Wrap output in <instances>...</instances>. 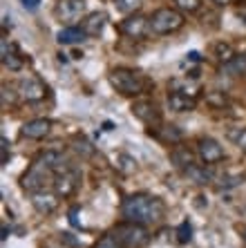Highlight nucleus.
Masks as SVG:
<instances>
[{
    "label": "nucleus",
    "instance_id": "f257e3e1",
    "mask_svg": "<svg viewBox=\"0 0 246 248\" xmlns=\"http://www.w3.org/2000/svg\"><path fill=\"white\" fill-rule=\"evenodd\" d=\"M121 215L126 217V221H134V224L143 226H155L166 217V203L155 195H146V192H137L123 199L121 203Z\"/></svg>",
    "mask_w": 246,
    "mask_h": 248
},
{
    "label": "nucleus",
    "instance_id": "f03ea898",
    "mask_svg": "<svg viewBox=\"0 0 246 248\" xmlns=\"http://www.w3.org/2000/svg\"><path fill=\"white\" fill-rule=\"evenodd\" d=\"M110 83L119 94L123 96H139V94H146L150 87V81L141 72L130 67H115L110 72Z\"/></svg>",
    "mask_w": 246,
    "mask_h": 248
},
{
    "label": "nucleus",
    "instance_id": "7ed1b4c3",
    "mask_svg": "<svg viewBox=\"0 0 246 248\" xmlns=\"http://www.w3.org/2000/svg\"><path fill=\"white\" fill-rule=\"evenodd\" d=\"M150 18V34L155 36H166V34H175L183 27V12L175 9V7H159L157 12H152Z\"/></svg>",
    "mask_w": 246,
    "mask_h": 248
},
{
    "label": "nucleus",
    "instance_id": "20e7f679",
    "mask_svg": "<svg viewBox=\"0 0 246 248\" xmlns=\"http://www.w3.org/2000/svg\"><path fill=\"white\" fill-rule=\"evenodd\" d=\"M115 239L123 248H143L150 242V232L143 224H134V221H121L112 228Z\"/></svg>",
    "mask_w": 246,
    "mask_h": 248
},
{
    "label": "nucleus",
    "instance_id": "39448f33",
    "mask_svg": "<svg viewBox=\"0 0 246 248\" xmlns=\"http://www.w3.org/2000/svg\"><path fill=\"white\" fill-rule=\"evenodd\" d=\"M56 179V174H54L52 168H47L43 161L36 159L32 166L27 168V172L20 177V188L27 192H38V190H45V186Z\"/></svg>",
    "mask_w": 246,
    "mask_h": 248
},
{
    "label": "nucleus",
    "instance_id": "423d86ee",
    "mask_svg": "<svg viewBox=\"0 0 246 248\" xmlns=\"http://www.w3.org/2000/svg\"><path fill=\"white\" fill-rule=\"evenodd\" d=\"M85 12V0H58L54 16L63 27H74Z\"/></svg>",
    "mask_w": 246,
    "mask_h": 248
},
{
    "label": "nucleus",
    "instance_id": "0eeeda50",
    "mask_svg": "<svg viewBox=\"0 0 246 248\" xmlns=\"http://www.w3.org/2000/svg\"><path fill=\"white\" fill-rule=\"evenodd\" d=\"M16 90L20 94V98L27 101V103H40L47 96V85L40 78H36V76H23L18 81Z\"/></svg>",
    "mask_w": 246,
    "mask_h": 248
},
{
    "label": "nucleus",
    "instance_id": "6e6552de",
    "mask_svg": "<svg viewBox=\"0 0 246 248\" xmlns=\"http://www.w3.org/2000/svg\"><path fill=\"white\" fill-rule=\"evenodd\" d=\"M54 192H56L58 197H63V199H67V197H72L76 190H79L81 186V170L79 168H69V170H65V172L56 174V179H54Z\"/></svg>",
    "mask_w": 246,
    "mask_h": 248
},
{
    "label": "nucleus",
    "instance_id": "1a4fd4ad",
    "mask_svg": "<svg viewBox=\"0 0 246 248\" xmlns=\"http://www.w3.org/2000/svg\"><path fill=\"white\" fill-rule=\"evenodd\" d=\"M197 156L201 159V163L215 166L224 159V148L213 137H199L197 139Z\"/></svg>",
    "mask_w": 246,
    "mask_h": 248
},
{
    "label": "nucleus",
    "instance_id": "9d476101",
    "mask_svg": "<svg viewBox=\"0 0 246 248\" xmlns=\"http://www.w3.org/2000/svg\"><path fill=\"white\" fill-rule=\"evenodd\" d=\"M121 34H126L128 38H134V41H141L150 34V18L141 16V14H132L126 20H121L119 25Z\"/></svg>",
    "mask_w": 246,
    "mask_h": 248
},
{
    "label": "nucleus",
    "instance_id": "9b49d317",
    "mask_svg": "<svg viewBox=\"0 0 246 248\" xmlns=\"http://www.w3.org/2000/svg\"><path fill=\"white\" fill-rule=\"evenodd\" d=\"M130 110H132V114L137 116L141 123H146V125H150V127L161 125V112L157 110V105L152 103L150 98H139V101H134Z\"/></svg>",
    "mask_w": 246,
    "mask_h": 248
},
{
    "label": "nucleus",
    "instance_id": "f8f14e48",
    "mask_svg": "<svg viewBox=\"0 0 246 248\" xmlns=\"http://www.w3.org/2000/svg\"><path fill=\"white\" fill-rule=\"evenodd\" d=\"M181 174L197 186H208V184H213V179H215L213 168L206 166V163H190L188 168H183L181 170Z\"/></svg>",
    "mask_w": 246,
    "mask_h": 248
},
{
    "label": "nucleus",
    "instance_id": "ddd939ff",
    "mask_svg": "<svg viewBox=\"0 0 246 248\" xmlns=\"http://www.w3.org/2000/svg\"><path fill=\"white\" fill-rule=\"evenodd\" d=\"M32 206H34V210L40 215H52L58 208V195L56 192H49V190L32 192Z\"/></svg>",
    "mask_w": 246,
    "mask_h": 248
},
{
    "label": "nucleus",
    "instance_id": "4468645a",
    "mask_svg": "<svg viewBox=\"0 0 246 248\" xmlns=\"http://www.w3.org/2000/svg\"><path fill=\"white\" fill-rule=\"evenodd\" d=\"M0 58H2V65L12 72H20L25 67V58L18 54V47L16 45H9L7 38L0 41Z\"/></svg>",
    "mask_w": 246,
    "mask_h": 248
},
{
    "label": "nucleus",
    "instance_id": "2eb2a0df",
    "mask_svg": "<svg viewBox=\"0 0 246 248\" xmlns=\"http://www.w3.org/2000/svg\"><path fill=\"white\" fill-rule=\"evenodd\" d=\"M52 130V121L49 119H32L27 121L23 127H20V137L25 139H32V141H40V139H45Z\"/></svg>",
    "mask_w": 246,
    "mask_h": 248
},
{
    "label": "nucleus",
    "instance_id": "dca6fc26",
    "mask_svg": "<svg viewBox=\"0 0 246 248\" xmlns=\"http://www.w3.org/2000/svg\"><path fill=\"white\" fill-rule=\"evenodd\" d=\"M195 103H197V98L188 96V94L177 92V90L168 92V108L172 112H190V110H195Z\"/></svg>",
    "mask_w": 246,
    "mask_h": 248
},
{
    "label": "nucleus",
    "instance_id": "f3484780",
    "mask_svg": "<svg viewBox=\"0 0 246 248\" xmlns=\"http://www.w3.org/2000/svg\"><path fill=\"white\" fill-rule=\"evenodd\" d=\"M56 41L61 43V45H79V43L87 41V34H85V29L79 27V25H74V27H63L56 34Z\"/></svg>",
    "mask_w": 246,
    "mask_h": 248
},
{
    "label": "nucleus",
    "instance_id": "a211bd4d",
    "mask_svg": "<svg viewBox=\"0 0 246 248\" xmlns=\"http://www.w3.org/2000/svg\"><path fill=\"white\" fill-rule=\"evenodd\" d=\"M105 23H108V16L103 12H92L90 16L83 20V29H85L87 36H101Z\"/></svg>",
    "mask_w": 246,
    "mask_h": 248
},
{
    "label": "nucleus",
    "instance_id": "6ab92c4d",
    "mask_svg": "<svg viewBox=\"0 0 246 248\" xmlns=\"http://www.w3.org/2000/svg\"><path fill=\"white\" fill-rule=\"evenodd\" d=\"M170 161L175 163L179 170H183V168H188L190 163H195V155L188 148H183V145H175L170 150Z\"/></svg>",
    "mask_w": 246,
    "mask_h": 248
},
{
    "label": "nucleus",
    "instance_id": "aec40b11",
    "mask_svg": "<svg viewBox=\"0 0 246 248\" xmlns=\"http://www.w3.org/2000/svg\"><path fill=\"white\" fill-rule=\"evenodd\" d=\"M222 72H226L229 76H244L246 74V54H235V58L224 65Z\"/></svg>",
    "mask_w": 246,
    "mask_h": 248
},
{
    "label": "nucleus",
    "instance_id": "412c9836",
    "mask_svg": "<svg viewBox=\"0 0 246 248\" xmlns=\"http://www.w3.org/2000/svg\"><path fill=\"white\" fill-rule=\"evenodd\" d=\"M213 52H215V58H217V61H219L222 65H226L229 61H233V58H235V49H233V45H230V43H224V41L215 43Z\"/></svg>",
    "mask_w": 246,
    "mask_h": 248
},
{
    "label": "nucleus",
    "instance_id": "4be33fe9",
    "mask_svg": "<svg viewBox=\"0 0 246 248\" xmlns=\"http://www.w3.org/2000/svg\"><path fill=\"white\" fill-rule=\"evenodd\" d=\"M170 90H177V92H183V94H188V96L197 98L199 96V85L193 81H179V78H175V81L170 83Z\"/></svg>",
    "mask_w": 246,
    "mask_h": 248
},
{
    "label": "nucleus",
    "instance_id": "5701e85b",
    "mask_svg": "<svg viewBox=\"0 0 246 248\" xmlns=\"http://www.w3.org/2000/svg\"><path fill=\"white\" fill-rule=\"evenodd\" d=\"M159 137L166 141V143H170V145H175V143H179L183 139V132L179 130L177 125H161L159 127Z\"/></svg>",
    "mask_w": 246,
    "mask_h": 248
},
{
    "label": "nucleus",
    "instance_id": "b1692460",
    "mask_svg": "<svg viewBox=\"0 0 246 248\" xmlns=\"http://www.w3.org/2000/svg\"><path fill=\"white\" fill-rule=\"evenodd\" d=\"M116 7V12L132 16V14H139V9L143 7V0H112Z\"/></svg>",
    "mask_w": 246,
    "mask_h": 248
},
{
    "label": "nucleus",
    "instance_id": "393cba45",
    "mask_svg": "<svg viewBox=\"0 0 246 248\" xmlns=\"http://www.w3.org/2000/svg\"><path fill=\"white\" fill-rule=\"evenodd\" d=\"M206 103L211 105L213 110H224L229 105V96L224 92H219V90H213V92L206 94Z\"/></svg>",
    "mask_w": 246,
    "mask_h": 248
},
{
    "label": "nucleus",
    "instance_id": "a878e982",
    "mask_svg": "<svg viewBox=\"0 0 246 248\" xmlns=\"http://www.w3.org/2000/svg\"><path fill=\"white\" fill-rule=\"evenodd\" d=\"M115 166H116V170H121L123 174H130V172L137 170V161L128 155H116L115 156Z\"/></svg>",
    "mask_w": 246,
    "mask_h": 248
},
{
    "label": "nucleus",
    "instance_id": "bb28decb",
    "mask_svg": "<svg viewBox=\"0 0 246 248\" xmlns=\"http://www.w3.org/2000/svg\"><path fill=\"white\" fill-rule=\"evenodd\" d=\"M175 235H177V242L181 244V246H183V244H190V242H193V226H190V221L183 219L181 224L177 226Z\"/></svg>",
    "mask_w": 246,
    "mask_h": 248
},
{
    "label": "nucleus",
    "instance_id": "cd10ccee",
    "mask_svg": "<svg viewBox=\"0 0 246 248\" xmlns=\"http://www.w3.org/2000/svg\"><path fill=\"white\" fill-rule=\"evenodd\" d=\"M172 2L183 14H197L201 9V0H172Z\"/></svg>",
    "mask_w": 246,
    "mask_h": 248
},
{
    "label": "nucleus",
    "instance_id": "c85d7f7f",
    "mask_svg": "<svg viewBox=\"0 0 246 248\" xmlns=\"http://www.w3.org/2000/svg\"><path fill=\"white\" fill-rule=\"evenodd\" d=\"M74 143H76V145H74V150H79L83 156H92V155H94V148H92V143L87 141L85 137H76V139H74Z\"/></svg>",
    "mask_w": 246,
    "mask_h": 248
},
{
    "label": "nucleus",
    "instance_id": "c756f323",
    "mask_svg": "<svg viewBox=\"0 0 246 248\" xmlns=\"http://www.w3.org/2000/svg\"><path fill=\"white\" fill-rule=\"evenodd\" d=\"M94 248H123L119 242L115 239V235L110 232V235H105V237H101L97 244H94Z\"/></svg>",
    "mask_w": 246,
    "mask_h": 248
},
{
    "label": "nucleus",
    "instance_id": "7c9ffc66",
    "mask_svg": "<svg viewBox=\"0 0 246 248\" xmlns=\"http://www.w3.org/2000/svg\"><path fill=\"white\" fill-rule=\"evenodd\" d=\"M230 137H233L235 145H237L240 150H244V152H246V127H240L237 132H230Z\"/></svg>",
    "mask_w": 246,
    "mask_h": 248
},
{
    "label": "nucleus",
    "instance_id": "2f4dec72",
    "mask_svg": "<svg viewBox=\"0 0 246 248\" xmlns=\"http://www.w3.org/2000/svg\"><path fill=\"white\" fill-rule=\"evenodd\" d=\"M0 150H2V155H0V163H2V166H7V163H9V155H12V148H9L7 137L0 139Z\"/></svg>",
    "mask_w": 246,
    "mask_h": 248
},
{
    "label": "nucleus",
    "instance_id": "473e14b6",
    "mask_svg": "<svg viewBox=\"0 0 246 248\" xmlns=\"http://www.w3.org/2000/svg\"><path fill=\"white\" fill-rule=\"evenodd\" d=\"M242 181H244V177H226V179H222V184H219V190H229V188H235V186H240Z\"/></svg>",
    "mask_w": 246,
    "mask_h": 248
},
{
    "label": "nucleus",
    "instance_id": "72a5a7b5",
    "mask_svg": "<svg viewBox=\"0 0 246 248\" xmlns=\"http://www.w3.org/2000/svg\"><path fill=\"white\" fill-rule=\"evenodd\" d=\"M16 96H20L18 92H14V87H7V85H2V105H7V103H14L16 101Z\"/></svg>",
    "mask_w": 246,
    "mask_h": 248
},
{
    "label": "nucleus",
    "instance_id": "f704fd0d",
    "mask_svg": "<svg viewBox=\"0 0 246 248\" xmlns=\"http://www.w3.org/2000/svg\"><path fill=\"white\" fill-rule=\"evenodd\" d=\"M20 5H23V9H27V12H38V7L43 0H18Z\"/></svg>",
    "mask_w": 246,
    "mask_h": 248
},
{
    "label": "nucleus",
    "instance_id": "c9c22d12",
    "mask_svg": "<svg viewBox=\"0 0 246 248\" xmlns=\"http://www.w3.org/2000/svg\"><path fill=\"white\" fill-rule=\"evenodd\" d=\"M61 242H63L65 246L79 248V242H76V239H74V235H72V232H61Z\"/></svg>",
    "mask_w": 246,
    "mask_h": 248
},
{
    "label": "nucleus",
    "instance_id": "e433bc0d",
    "mask_svg": "<svg viewBox=\"0 0 246 248\" xmlns=\"http://www.w3.org/2000/svg\"><path fill=\"white\" fill-rule=\"evenodd\" d=\"M79 210H81V208L79 206H72V208H69V224H72V226H74V228H79Z\"/></svg>",
    "mask_w": 246,
    "mask_h": 248
},
{
    "label": "nucleus",
    "instance_id": "4c0bfd02",
    "mask_svg": "<svg viewBox=\"0 0 246 248\" xmlns=\"http://www.w3.org/2000/svg\"><path fill=\"white\" fill-rule=\"evenodd\" d=\"M213 5H217V7H226V5H230L233 0H211Z\"/></svg>",
    "mask_w": 246,
    "mask_h": 248
},
{
    "label": "nucleus",
    "instance_id": "58836bf2",
    "mask_svg": "<svg viewBox=\"0 0 246 248\" xmlns=\"http://www.w3.org/2000/svg\"><path fill=\"white\" fill-rule=\"evenodd\" d=\"M69 58H67V54H63V52H58V63H67Z\"/></svg>",
    "mask_w": 246,
    "mask_h": 248
},
{
    "label": "nucleus",
    "instance_id": "ea45409f",
    "mask_svg": "<svg viewBox=\"0 0 246 248\" xmlns=\"http://www.w3.org/2000/svg\"><path fill=\"white\" fill-rule=\"evenodd\" d=\"M7 235H9V228H7V226H2V235H0V239L5 242V239H7Z\"/></svg>",
    "mask_w": 246,
    "mask_h": 248
},
{
    "label": "nucleus",
    "instance_id": "a19ab883",
    "mask_svg": "<svg viewBox=\"0 0 246 248\" xmlns=\"http://www.w3.org/2000/svg\"><path fill=\"white\" fill-rule=\"evenodd\" d=\"M72 58H74V61H81V58H83V52H72Z\"/></svg>",
    "mask_w": 246,
    "mask_h": 248
},
{
    "label": "nucleus",
    "instance_id": "79ce46f5",
    "mask_svg": "<svg viewBox=\"0 0 246 248\" xmlns=\"http://www.w3.org/2000/svg\"><path fill=\"white\" fill-rule=\"evenodd\" d=\"M103 130H108V132H110V130H112V123L105 121V123H103Z\"/></svg>",
    "mask_w": 246,
    "mask_h": 248
},
{
    "label": "nucleus",
    "instance_id": "37998d69",
    "mask_svg": "<svg viewBox=\"0 0 246 248\" xmlns=\"http://www.w3.org/2000/svg\"><path fill=\"white\" fill-rule=\"evenodd\" d=\"M240 16L244 18V23H246V7H244V9H242V12H240Z\"/></svg>",
    "mask_w": 246,
    "mask_h": 248
},
{
    "label": "nucleus",
    "instance_id": "c03bdc74",
    "mask_svg": "<svg viewBox=\"0 0 246 248\" xmlns=\"http://www.w3.org/2000/svg\"><path fill=\"white\" fill-rule=\"evenodd\" d=\"M242 237H244V242H246V231H244V232H242Z\"/></svg>",
    "mask_w": 246,
    "mask_h": 248
},
{
    "label": "nucleus",
    "instance_id": "a18cd8bd",
    "mask_svg": "<svg viewBox=\"0 0 246 248\" xmlns=\"http://www.w3.org/2000/svg\"><path fill=\"white\" fill-rule=\"evenodd\" d=\"M244 54H246V52H244Z\"/></svg>",
    "mask_w": 246,
    "mask_h": 248
}]
</instances>
